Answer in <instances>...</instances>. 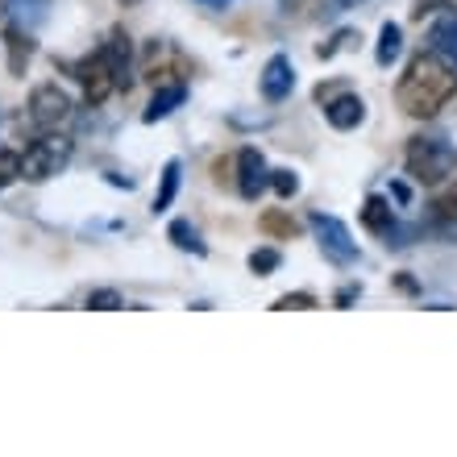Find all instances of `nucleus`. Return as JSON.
Listing matches in <instances>:
<instances>
[{
    "label": "nucleus",
    "mask_w": 457,
    "mask_h": 457,
    "mask_svg": "<svg viewBox=\"0 0 457 457\" xmlns=\"http://www.w3.org/2000/svg\"><path fill=\"white\" fill-rule=\"evenodd\" d=\"M453 96H457V71L445 59H436L433 50L416 54L395 84V104L416 120L436 117Z\"/></svg>",
    "instance_id": "f257e3e1"
},
{
    "label": "nucleus",
    "mask_w": 457,
    "mask_h": 457,
    "mask_svg": "<svg viewBox=\"0 0 457 457\" xmlns=\"http://www.w3.org/2000/svg\"><path fill=\"white\" fill-rule=\"evenodd\" d=\"M75 154V142L67 137V133L59 129H42V137H34V142L21 150V179L25 183H46L54 179L67 162H71Z\"/></svg>",
    "instance_id": "f03ea898"
},
{
    "label": "nucleus",
    "mask_w": 457,
    "mask_h": 457,
    "mask_svg": "<svg viewBox=\"0 0 457 457\" xmlns=\"http://www.w3.org/2000/svg\"><path fill=\"white\" fill-rule=\"evenodd\" d=\"M403 162H408V175L416 183L436 187V183H445L457 170V150L445 142V137H411Z\"/></svg>",
    "instance_id": "7ed1b4c3"
},
{
    "label": "nucleus",
    "mask_w": 457,
    "mask_h": 457,
    "mask_svg": "<svg viewBox=\"0 0 457 457\" xmlns=\"http://www.w3.org/2000/svg\"><path fill=\"white\" fill-rule=\"evenodd\" d=\"M75 79H79V87H84V100L92 104V109H100V104H104L112 92H120L117 71H112V59H109V50H104V46L92 50L87 59H79V67H75Z\"/></svg>",
    "instance_id": "20e7f679"
},
{
    "label": "nucleus",
    "mask_w": 457,
    "mask_h": 457,
    "mask_svg": "<svg viewBox=\"0 0 457 457\" xmlns=\"http://www.w3.org/2000/svg\"><path fill=\"white\" fill-rule=\"evenodd\" d=\"M308 225H312V233H316V241H320V250H325L328 262H337V266H353V262H358V241L349 237L345 220L325 217V212H312V217H308Z\"/></svg>",
    "instance_id": "39448f33"
},
{
    "label": "nucleus",
    "mask_w": 457,
    "mask_h": 457,
    "mask_svg": "<svg viewBox=\"0 0 457 457\" xmlns=\"http://www.w3.org/2000/svg\"><path fill=\"white\" fill-rule=\"evenodd\" d=\"M71 112H75V100L59 84H37L29 92V120L37 129H59V125L71 120Z\"/></svg>",
    "instance_id": "423d86ee"
},
{
    "label": "nucleus",
    "mask_w": 457,
    "mask_h": 457,
    "mask_svg": "<svg viewBox=\"0 0 457 457\" xmlns=\"http://www.w3.org/2000/svg\"><path fill=\"white\" fill-rule=\"evenodd\" d=\"M258 92H262V100H270V104H278V100H287L291 92H295V67H291L287 54H270L262 67V75H258Z\"/></svg>",
    "instance_id": "0eeeda50"
},
{
    "label": "nucleus",
    "mask_w": 457,
    "mask_h": 457,
    "mask_svg": "<svg viewBox=\"0 0 457 457\" xmlns=\"http://www.w3.org/2000/svg\"><path fill=\"white\" fill-rule=\"evenodd\" d=\"M266 183H270L266 158L258 154L253 145H245V150L237 154V192H241V200H258Z\"/></svg>",
    "instance_id": "6e6552de"
},
{
    "label": "nucleus",
    "mask_w": 457,
    "mask_h": 457,
    "mask_svg": "<svg viewBox=\"0 0 457 457\" xmlns=\"http://www.w3.org/2000/svg\"><path fill=\"white\" fill-rule=\"evenodd\" d=\"M428 50H433L436 59H445L457 71V9L453 4L436 12V21L428 25Z\"/></svg>",
    "instance_id": "1a4fd4ad"
},
{
    "label": "nucleus",
    "mask_w": 457,
    "mask_h": 457,
    "mask_svg": "<svg viewBox=\"0 0 457 457\" xmlns=\"http://www.w3.org/2000/svg\"><path fill=\"white\" fill-rule=\"evenodd\" d=\"M325 120L333 125V129H358L361 120H366V100L353 96V92H341L337 100H328L325 104Z\"/></svg>",
    "instance_id": "9d476101"
},
{
    "label": "nucleus",
    "mask_w": 457,
    "mask_h": 457,
    "mask_svg": "<svg viewBox=\"0 0 457 457\" xmlns=\"http://www.w3.org/2000/svg\"><path fill=\"white\" fill-rule=\"evenodd\" d=\"M104 50H109V59H112V71H117L120 92H129L133 87V37L117 25V29L109 34V42H104Z\"/></svg>",
    "instance_id": "9b49d317"
},
{
    "label": "nucleus",
    "mask_w": 457,
    "mask_h": 457,
    "mask_svg": "<svg viewBox=\"0 0 457 457\" xmlns=\"http://www.w3.org/2000/svg\"><path fill=\"white\" fill-rule=\"evenodd\" d=\"M4 46H9V71L25 75V67H29V59H34V34H29L25 25L9 21V29H4Z\"/></svg>",
    "instance_id": "f8f14e48"
},
{
    "label": "nucleus",
    "mask_w": 457,
    "mask_h": 457,
    "mask_svg": "<svg viewBox=\"0 0 457 457\" xmlns=\"http://www.w3.org/2000/svg\"><path fill=\"white\" fill-rule=\"evenodd\" d=\"M183 100H187V84H162V87L154 92V100L145 104L142 120H145V125H154V120H167L170 112L183 104Z\"/></svg>",
    "instance_id": "ddd939ff"
},
{
    "label": "nucleus",
    "mask_w": 457,
    "mask_h": 457,
    "mask_svg": "<svg viewBox=\"0 0 457 457\" xmlns=\"http://www.w3.org/2000/svg\"><path fill=\"white\" fill-rule=\"evenodd\" d=\"M361 225L370 228V233H378V237H391V228H395V212H391V204H386L383 195H370V200L361 204Z\"/></svg>",
    "instance_id": "4468645a"
},
{
    "label": "nucleus",
    "mask_w": 457,
    "mask_h": 457,
    "mask_svg": "<svg viewBox=\"0 0 457 457\" xmlns=\"http://www.w3.org/2000/svg\"><path fill=\"white\" fill-rule=\"evenodd\" d=\"M179 183H183V162H179V158H170L167 167H162V179H158L154 212H167V208L175 204V195H179Z\"/></svg>",
    "instance_id": "2eb2a0df"
},
{
    "label": "nucleus",
    "mask_w": 457,
    "mask_h": 457,
    "mask_svg": "<svg viewBox=\"0 0 457 457\" xmlns=\"http://www.w3.org/2000/svg\"><path fill=\"white\" fill-rule=\"evenodd\" d=\"M399 50H403V29H399L395 21H386L383 29H378V46H374V62H378V67H391V62L399 59Z\"/></svg>",
    "instance_id": "dca6fc26"
},
{
    "label": "nucleus",
    "mask_w": 457,
    "mask_h": 457,
    "mask_svg": "<svg viewBox=\"0 0 457 457\" xmlns=\"http://www.w3.org/2000/svg\"><path fill=\"white\" fill-rule=\"evenodd\" d=\"M46 9H50V0H9V21L34 29V25L46 17Z\"/></svg>",
    "instance_id": "f3484780"
},
{
    "label": "nucleus",
    "mask_w": 457,
    "mask_h": 457,
    "mask_svg": "<svg viewBox=\"0 0 457 457\" xmlns=\"http://www.w3.org/2000/svg\"><path fill=\"white\" fill-rule=\"evenodd\" d=\"M167 237L175 241V250H183V253H204V241H200V233H195L192 220H170Z\"/></svg>",
    "instance_id": "a211bd4d"
},
{
    "label": "nucleus",
    "mask_w": 457,
    "mask_h": 457,
    "mask_svg": "<svg viewBox=\"0 0 457 457\" xmlns=\"http://www.w3.org/2000/svg\"><path fill=\"white\" fill-rule=\"evenodd\" d=\"M258 228H262V233H270V237H295V220L287 217V212H278V208H270V212H262V217H258Z\"/></svg>",
    "instance_id": "6ab92c4d"
},
{
    "label": "nucleus",
    "mask_w": 457,
    "mask_h": 457,
    "mask_svg": "<svg viewBox=\"0 0 457 457\" xmlns=\"http://www.w3.org/2000/svg\"><path fill=\"white\" fill-rule=\"evenodd\" d=\"M17 179H21V154L0 145V192H4V187H12Z\"/></svg>",
    "instance_id": "aec40b11"
},
{
    "label": "nucleus",
    "mask_w": 457,
    "mask_h": 457,
    "mask_svg": "<svg viewBox=\"0 0 457 457\" xmlns=\"http://www.w3.org/2000/svg\"><path fill=\"white\" fill-rule=\"evenodd\" d=\"M278 266H283V253L270 250V245H262V250L250 253V270H253V275H275Z\"/></svg>",
    "instance_id": "412c9836"
},
{
    "label": "nucleus",
    "mask_w": 457,
    "mask_h": 457,
    "mask_svg": "<svg viewBox=\"0 0 457 457\" xmlns=\"http://www.w3.org/2000/svg\"><path fill=\"white\" fill-rule=\"evenodd\" d=\"M270 308L275 312H308V308H316V295L312 291H291V295H278Z\"/></svg>",
    "instance_id": "4be33fe9"
},
{
    "label": "nucleus",
    "mask_w": 457,
    "mask_h": 457,
    "mask_svg": "<svg viewBox=\"0 0 457 457\" xmlns=\"http://www.w3.org/2000/svg\"><path fill=\"white\" fill-rule=\"evenodd\" d=\"M270 187H275L278 200H291V195L300 192V175L287 167H278V170H270Z\"/></svg>",
    "instance_id": "5701e85b"
},
{
    "label": "nucleus",
    "mask_w": 457,
    "mask_h": 457,
    "mask_svg": "<svg viewBox=\"0 0 457 457\" xmlns=\"http://www.w3.org/2000/svg\"><path fill=\"white\" fill-rule=\"evenodd\" d=\"M433 212H436V220H445V225H453V220H457V179L449 183L441 195H436Z\"/></svg>",
    "instance_id": "b1692460"
},
{
    "label": "nucleus",
    "mask_w": 457,
    "mask_h": 457,
    "mask_svg": "<svg viewBox=\"0 0 457 457\" xmlns=\"http://www.w3.org/2000/svg\"><path fill=\"white\" fill-rule=\"evenodd\" d=\"M87 308H96V312H117V308H125V300H120V291L100 287L87 295Z\"/></svg>",
    "instance_id": "393cba45"
},
{
    "label": "nucleus",
    "mask_w": 457,
    "mask_h": 457,
    "mask_svg": "<svg viewBox=\"0 0 457 457\" xmlns=\"http://www.w3.org/2000/svg\"><path fill=\"white\" fill-rule=\"evenodd\" d=\"M441 9H449V0H416L411 4V21H424V17H433Z\"/></svg>",
    "instance_id": "a878e982"
},
{
    "label": "nucleus",
    "mask_w": 457,
    "mask_h": 457,
    "mask_svg": "<svg viewBox=\"0 0 457 457\" xmlns=\"http://www.w3.org/2000/svg\"><path fill=\"white\" fill-rule=\"evenodd\" d=\"M353 37H358V34H353V29H341V34L333 37L328 46H320V50H316V54H320V59H333V54H337V50H345L349 42H353Z\"/></svg>",
    "instance_id": "bb28decb"
},
{
    "label": "nucleus",
    "mask_w": 457,
    "mask_h": 457,
    "mask_svg": "<svg viewBox=\"0 0 457 457\" xmlns=\"http://www.w3.org/2000/svg\"><path fill=\"white\" fill-rule=\"evenodd\" d=\"M358 295H361V283H345V287L337 291V300H333V303H337V308H349Z\"/></svg>",
    "instance_id": "cd10ccee"
},
{
    "label": "nucleus",
    "mask_w": 457,
    "mask_h": 457,
    "mask_svg": "<svg viewBox=\"0 0 457 457\" xmlns=\"http://www.w3.org/2000/svg\"><path fill=\"white\" fill-rule=\"evenodd\" d=\"M316 0H278V12L283 17H295V12H303V9H312Z\"/></svg>",
    "instance_id": "c85d7f7f"
},
{
    "label": "nucleus",
    "mask_w": 457,
    "mask_h": 457,
    "mask_svg": "<svg viewBox=\"0 0 457 457\" xmlns=\"http://www.w3.org/2000/svg\"><path fill=\"white\" fill-rule=\"evenodd\" d=\"M391 195H395V200H399V204H411V187H408V183H391Z\"/></svg>",
    "instance_id": "c756f323"
},
{
    "label": "nucleus",
    "mask_w": 457,
    "mask_h": 457,
    "mask_svg": "<svg viewBox=\"0 0 457 457\" xmlns=\"http://www.w3.org/2000/svg\"><path fill=\"white\" fill-rule=\"evenodd\" d=\"M195 4H200V9H228V4H237V0H195Z\"/></svg>",
    "instance_id": "7c9ffc66"
},
{
    "label": "nucleus",
    "mask_w": 457,
    "mask_h": 457,
    "mask_svg": "<svg viewBox=\"0 0 457 457\" xmlns=\"http://www.w3.org/2000/svg\"><path fill=\"white\" fill-rule=\"evenodd\" d=\"M395 287H399V291H408V295H411V291H416V283H411L408 275H399V278H395Z\"/></svg>",
    "instance_id": "2f4dec72"
},
{
    "label": "nucleus",
    "mask_w": 457,
    "mask_h": 457,
    "mask_svg": "<svg viewBox=\"0 0 457 457\" xmlns=\"http://www.w3.org/2000/svg\"><path fill=\"white\" fill-rule=\"evenodd\" d=\"M0 21H9V0H0Z\"/></svg>",
    "instance_id": "473e14b6"
}]
</instances>
